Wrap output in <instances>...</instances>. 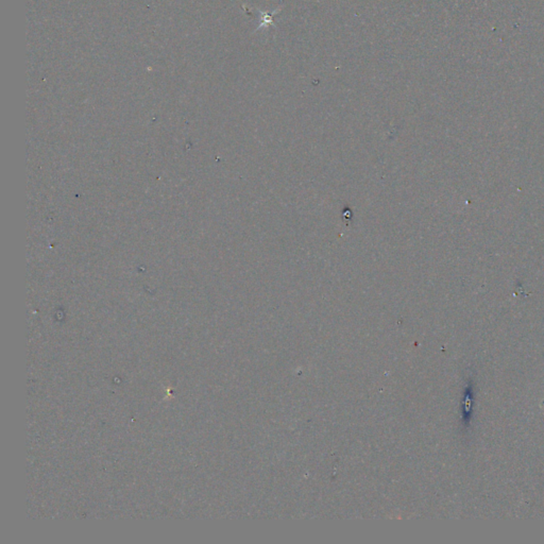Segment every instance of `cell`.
I'll list each match as a JSON object with an SVG mask.
<instances>
[{
    "label": "cell",
    "mask_w": 544,
    "mask_h": 544,
    "mask_svg": "<svg viewBox=\"0 0 544 544\" xmlns=\"http://www.w3.org/2000/svg\"><path fill=\"white\" fill-rule=\"evenodd\" d=\"M279 11H280V10L274 11V12H272V13H268V12H262V11H260V14H261V16H262V17H261L262 21H261V25H260L259 27H257L256 30H260V29H262V28H265V27H268V26L272 25V22H273V20H272V19H273V15L276 14V13H278Z\"/></svg>",
    "instance_id": "6da1fadb"
}]
</instances>
